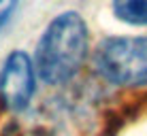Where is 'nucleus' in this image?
Returning a JSON list of instances; mask_svg holds the SVG:
<instances>
[{"mask_svg": "<svg viewBox=\"0 0 147 136\" xmlns=\"http://www.w3.org/2000/svg\"><path fill=\"white\" fill-rule=\"evenodd\" d=\"M34 74L36 68L26 51L15 49L4 58L0 68V100L9 111L22 113L28 109L34 96Z\"/></svg>", "mask_w": 147, "mask_h": 136, "instance_id": "nucleus-3", "label": "nucleus"}, {"mask_svg": "<svg viewBox=\"0 0 147 136\" xmlns=\"http://www.w3.org/2000/svg\"><path fill=\"white\" fill-rule=\"evenodd\" d=\"M17 4H19V0H0V32L13 19L15 11H17Z\"/></svg>", "mask_w": 147, "mask_h": 136, "instance_id": "nucleus-5", "label": "nucleus"}, {"mask_svg": "<svg viewBox=\"0 0 147 136\" xmlns=\"http://www.w3.org/2000/svg\"><path fill=\"white\" fill-rule=\"evenodd\" d=\"M90 47L88 23L77 11L55 15L40 34L34 68L47 85H62L81 70Z\"/></svg>", "mask_w": 147, "mask_h": 136, "instance_id": "nucleus-1", "label": "nucleus"}, {"mask_svg": "<svg viewBox=\"0 0 147 136\" xmlns=\"http://www.w3.org/2000/svg\"><path fill=\"white\" fill-rule=\"evenodd\" d=\"M0 136H26V132L22 130V125L15 123V121H9L2 125V130H0Z\"/></svg>", "mask_w": 147, "mask_h": 136, "instance_id": "nucleus-6", "label": "nucleus"}, {"mask_svg": "<svg viewBox=\"0 0 147 136\" xmlns=\"http://www.w3.org/2000/svg\"><path fill=\"white\" fill-rule=\"evenodd\" d=\"M113 15L128 26H147V0H113Z\"/></svg>", "mask_w": 147, "mask_h": 136, "instance_id": "nucleus-4", "label": "nucleus"}, {"mask_svg": "<svg viewBox=\"0 0 147 136\" xmlns=\"http://www.w3.org/2000/svg\"><path fill=\"white\" fill-rule=\"evenodd\" d=\"M96 70L121 87L147 85V36H111L96 47Z\"/></svg>", "mask_w": 147, "mask_h": 136, "instance_id": "nucleus-2", "label": "nucleus"}]
</instances>
